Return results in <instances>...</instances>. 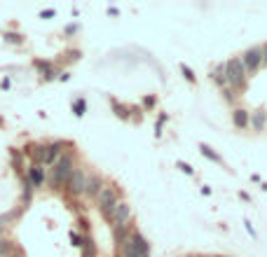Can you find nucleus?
Returning <instances> with one entry per match:
<instances>
[{
	"label": "nucleus",
	"instance_id": "obj_18",
	"mask_svg": "<svg viewBox=\"0 0 267 257\" xmlns=\"http://www.w3.org/2000/svg\"><path fill=\"white\" fill-rule=\"evenodd\" d=\"M14 255V243L10 238L0 236V257H12Z\"/></svg>",
	"mask_w": 267,
	"mask_h": 257
},
{
	"label": "nucleus",
	"instance_id": "obj_17",
	"mask_svg": "<svg viewBox=\"0 0 267 257\" xmlns=\"http://www.w3.org/2000/svg\"><path fill=\"white\" fill-rule=\"evenodd\" d=\"M199 152H202V155H204L206 159H209V162H213V164H223V159H220L218 152H213V150L209 148V145H204V143L199 145Z\"/></svg>",
	"mask_w": 267,
	"mask_h": 257
},
{
	"label": "nucleus",
	"instance_id": "obj_15",
	"mask_svg": "<svg viewBox=\"0 0 267 257\" xmlns=\"http://www.w3.org/2000/svg\"><path fill=\"white\" fill-rule=\"evenodd\" d=\"M82 257H96V245L92 241V236H82Z\"/></svg>",
	"mask_w": 267,
	"mask_h": 257
},
{
	"label": "nucleus",
	"instance_id": "obj_12",
	"mask_svg": "<svg viewBox=\"0 0 267 257\" xmlns=\"http://www.w3.org/2000/svg\"><path fill=\"white\" fill-rule=\"evenodd\" d=\"M248 119H251V112L244 108H234L232 110V124L234 128H239V131H244V128H248Z\"/></svg>",
	"mask_w": 267,
	"mask_h": 257
},
{
	"label": "nucleus",
	"instance_id": "obj_8",
	"mask_svg": "<svg viewBox=\"0 0 267 257\" xmlns=\"http://www.w3.org/2000/svg\"><path fill=\"white\" fill-rule=\"evenodd\" d=\"M131 243H134V248L138 250V255L141 257H150V243L145 241V236L141 234V231H136V229H131Z\"/></svg>",
	"mask_w": 267,
	"mask_h": 257
},
{
	"label": "nucleus",
	"instance_id": "obj_19",
	"mask_svg": "<svg viewBox=\"0 0 267 257\" xmlns=\"http://www.w3.org/2000/svg\"><path fill=\"white\" fill-rule=\"evenodd\" d=\"M35 66L42 70V75H45V80H54L56 77V73H54V68L49 66V63H45V61H35Z\"/></svg>",
	"mask_w": 267,
	"mask_h": 257
},
{
	"label": "nucleus",
	"instance_id": "obj_5",
	"mask_svg": "<svg viewBox=\"0 0 267 257\" xmlns=\"http://www.w3.org/2000/svg\"><path fill=\"white\" fill-rule=\"evenodd\" d=\"M87 171L84 169H75L73 171V176H70V180L66 183V190H68L70 196H82L84 190H87Z\"/></svg>",
	"mask_w": 267,
	"mask_h": 257
},
{
	"label": "nucleus",
	"instance_id": "obj_30",
	"mask_svg": "<svg viewBox=\"0 0 267 257\" xmlns=\"http://www.w3.org/2000/svg\"><path fill=\"white\" fill-rule=\"evenodd\" d=\"M262 54H265V59H262V63H265V66H267V45H265V47H262Z\"/></svg>",
	"mask_w": 267,
	"mask_h": 257
},
{
	"label": "nucleus",
	"instance_id": "obj_24",
	"mask_svg": "<svg viewBox=\"0 0 267 257\" xmlns=\"http://www.w3.org/2000/svg\"><path fill=\"white\" fill-rule=\"evenodd\" d=\"M181 73L185 75V80H188V82H195V73H192V70L185 66V63H181Z\"/></svg>",
	"mask_w": 267,
	"mask_h": 257
},
{
	"label": "nucleus",
	"instance_id": "obj_23",
	"mask_svg": "<svg viewBox=\"0 0 267 257\" xmlns=\"http://www.w3.org/2000/svg\"><path fill=\"white\" fill-rule=\"evenodd\" d=\"M237 96H239V94H234V91H232L230 87L223 89V98H225L227 103H234V101H237Z\"/></svg>",
	"mask_w": 267,
	"mask_h": 257
},
{
	"label": "nucleus",
	"instance_id": "obj_14",
	"mask_svg": "<svg viewBox=\"0 0 267 257\" xmlns=\"http://www.w3.org/2000/svg\"><path fill=\"white\" fill-rule=\"evenodd\" d=\"M45 150L47 145H28V155L33 157V164H45Z\"/></svg>",
	"mask_w": 267,
	"mask_h": 257
},
{
	"label": "nucleus",
	"instance_id": "obj_11",
	"mask_svg": "<svg viewBox=\"0 0 267 257\" xmlns=\"http://www.w3.org/2000/svg\"><path fill=\"white\" fill-rule=\"evenodd\" d=\"M61 148H63V143H61V141L49 143V145H47V150H45V164H47V166H54L56 159L63 155Z\"/></svg>",
	"mask_w": 267,
	"mask_h": 257
},
{
	"label": "nucleus",
	"instance_id": "obj_29",
	"mask_svg": "<svg viewBox=\"0 0 267 257\" xmlns=\"http://www.w3.org/2000/svg\"><path fill=\"white\" fill-rule=\"evenodd\" d=\"M244 224H246V231H248V234H251V236H255V229L251 227V222H248V220H244Z\"/></svg>",
	"mask_w": 267,
	"mask_h": 257
},
{
	"label": "nucleus",
	"instance_id": "obj_28",
	"mask_svg": "<svg viewBox=\"0 0 267 257\" xmlns=\"http://www.w3.org/2000/svg\"><path fill=\"white\" fill-rule=\"evenodd\" d=\"M54 14H56V10H42L40 17L42 19H49V17H54Z\"/></svg>",
	"mask_w": 267,
	"mask_h": 257
},
{
	"label": "nucleus",
	"instance_id": "obj_22",
	"mask_svg": "<svg viewBox=\"0 0 267 257\" xmlns=\"http://www.w3.org/2000/svg\"><path fill=\"white\" fill-rule=\"evenodd\" d=\"M176 169H181L185 176H195V169H192L190 164H185V162H176Z\"/></svg>",
	"mask_w": 267,
	"mask_h": 257
},
{
	"label": "nucleus",
	"instance_id": "obj_7",
	"mask_svg": "<svg viewBox=\"0 0 267 257\" xmlns=\"http://www.w3.org/2000/svg\"><path fill=\"white\" fill-rule=\"evenodd\" d=\"M103 187H106V180H103V176H99V173H92V176L87 178V190H84V196H89V199H96V196L101 194Z\"/></svg>",
	"mask_w": 267,
	"mask_h": 257
},
{
	"label": "nucleus",
	"instance_id": "obj_10",
	"mask_svg": "<svg viewBox=\"0 0 267 257\" xmlns=\"http://www.w3.org/2000/svg\"><path fill=\"white\" fill-rule=\"evenodd\" d=\"M28 183H31V187H42L45 185V169H42L40 164H33L31 169H28Z\"/></svg>",
	"mask_w": 267,
	"mask_h": 257
},
{
	"label": "nucleus",
	"instance_id": "obj_3",
	"mask_svg": "<svg viewBox=\"0 0 267 257\" xmlns=\"http://www.w3.org/2000/svg\"><path fill=\"white\" fill-rule=\"evenodd\" d=\"M120 201H122V196H120V190H117L115 185H106L101 190V194L96 196V206H99L101 215L106 217L108 222H110V217H113V213H115Z\"/></svg>",
	"mask_w": 267,
	"mask_h": 257
},
{
	"label": "nucleus",
	"instance_id": "obj_26",
	"mask_svg": "<svg viewBox=\"0 0 267 257\" xmlns=\"http://www.w3.org/2000/svg\"><path fill=\"white\" fill-rule=\"evenodd\" d=\"M70 241H73V245H77V248L82 245V236H80L77 231H70Z\"/></svg>",
	"mask_w": 267,
	"mask_h": 257
},
{
	"label": "nucleus",
	"instance_id": "obj_2",
	"mask_svg": "<svg viewBox=\"0 0 267 257\" xmlns=\"http://www.w3.org/2000/svg\"><path fill=\"white\" fill-rule=\"evenodd\" d=\"M73 171H75V166H73V155L66 152V155L59 157L56 164L52 166V176H49L52 187H66V183H68L70 176H73Z\"/></svg>",
	"mask_w": 267,
	"mask_h": 257
},
{
	"label": "nucleus",
	"instance_id": "obj_31",
	"mask_svg": "<svg viewBox=\"0 0 267 257\" xmlns=\"http://www.w3.org/2000/svg\"><path fill=\"white\" fill-rule=\"evenodd\" d=\"M12 257H21V255H12Z\"/></svg>",
	"mask_w": 267,
	"mask_h": 257
},
{
	"label": "nucleus",
	"instance_id": "obj_13",
	"mask_svg": "<svg viewBox=\"0 0 267 257\" xmlns=\"http://www.w3.org/2000/svg\"><path fill=\"white\" fill-rule=\"evenodd\" d=\"M209 77H211L213 84H216V87H220V91H223V89L227 87V82H225V63H218V66L211 70V75H209Z\"/></svg>",
	"mask_w": 267,
	"mask_h": 257
},
{
	"label": "nucleus",
	"instance_id": "obj_27",
	"mask_svg": "<svg viewBox=\"0 0 267 257\" xmlns=\"http://www.w3.org/2000/svg\"><path fill=\"white\" fill-rule=\"evenodd\" d=\"M155 103H157V98H155V96H145V98H143V105H145V108H152Z\"/></svg>",
	"mask_w": 267,
	"mask_h": 257
},
{
	"label": "nucleus",
	"instance_id": "obj_16",
	"mask_svg": "<svg viewBox=\"0 0 267 257\" xmlns=\"http://www.w3.org/2000/svg\"><path fill=\"white\" fill-rule=\"evenodd\" d=\"M129 236H131V234H129ZM120 255H122V257H141V255H138V250L134 248V243H131V238H127V241L120 245Z\"/></svg>",
	"mask_w": 267,
	"mask_h": 257
},
{
	"label": "nucleus",
	"instance_id": "obj_1",
	"mask_svg": "<svg viewBox=\"0 0 267 257\" xmlns=\"http://www.w3.org/2000/svg\"><path fill=\"white\" fill-rule=\"evenodd\" d=\"M225 82L234 94H239V91L246 89L248 75H246V70H244V66H241L239 56H232V59H227L225 61Z\"/></svg>",
	"mask_w": 267,
	"mask_h": 257
},
{
	"label": "nucleus",
	"instance_id": "obj_20",
	"mask_svg": "<svg viewBox=\"0 0 267 257\" xmlns=\"http://www.w3.org/2000/svg\"><path fill=\"white\" fill-rule=\"evenodd\" d=\"M73 112H75V117H82L84 112H87V103H84V98H75V101H73Z\"/></svg>",
	"mask_w": 267,
	"mask_h": 257
},
{
	"label": "nucleus",
	"instance_id": "obj_9",
	"mask_svg": "<svg viewBox=\"0 0 267 257\" xmlns=\"http://www.w3.org/2000/svg\"><path fill=\"white\" fill-rule=\"evenodd\" d=\"M248 126L253 128V131H265L267 128V110H262V108H258V110H253L251 112V119H248Z\"/></svg>",
	"mask_w": 267,
	"mask_h": 257
},
{
	"label": "nucleus",
	"instance_id": "obj_25",
	"mask_svg": "<svg viewBox=\"0 0 267 257\" xmlns=\"http://www.w3.org/2000/svg\"><path fill=\"white\" fill-rule=\"evenodd\" d=\"M113 108L117 110V112H115L117 117H122V119H127V117H129V112H127V108H124V105H117V103L113 101Z\"/></svg>",
	"mask_w": 267,
	"mask_h": 257
},
{
	"label": "nucleus",
	"instance_id": "obj_32",
	"mask_svg": "<svg viewBox=\"0 0 267 257\" xmlns=\"http://www.w3.org/2000/svg\"><path fill=\"white\" fill-rule=\"evenodd\" d=\"M0 124H3V119H0Z\"/></svg>",
	"mask_w": 267,
	"mask_h": 257
},
{
	"label": "nucleus",
	"instance_id": "obj_6",
	"mask_svg": "<svg viewBox=\"0 0 267 257\" xmlns=\"http://www.w3.org/2000/svg\"><path fill=\"white\" fill-rule=\"evenodd\" d=\"M129 220H131V206L127 201H120L113 217H110V222H113V227H127Z\"/></svg>",
	"mask_w": 267,
	"mask_h": 257
},
{
	"label": "nucleus",
	"instance_id": "obj_4",
	"mask_svg": "<svg viewBox=\"0 0 267 257\" xmlns=\"http://www.w3.org/2000/svg\"><path fill=\"white\" fill-rule=\"evenodd\" d=\"M239 59H241V66H244L246 75H255L258 70H260L265 54H262V47H248L246 52L239 56Z\"/></svg>",
	"mask_w": 267,
	"mask_h": 257
},
{
	"label": "nucleus",
	"instance_id": "obj_21",
	"mask_svg": "<svg viewBox=\"0 0 267 257\" xmlns=\"http://www.w3.org/2000/svg\"><path fill=\"white\" fill-rule=\"evenodd\" d=\"M5 40L12 42V45H21V42H24V35H21V33H7Z\"/></svg>",
	"mask_w": 267,
	"mask_h": 257
}]
</instances>
